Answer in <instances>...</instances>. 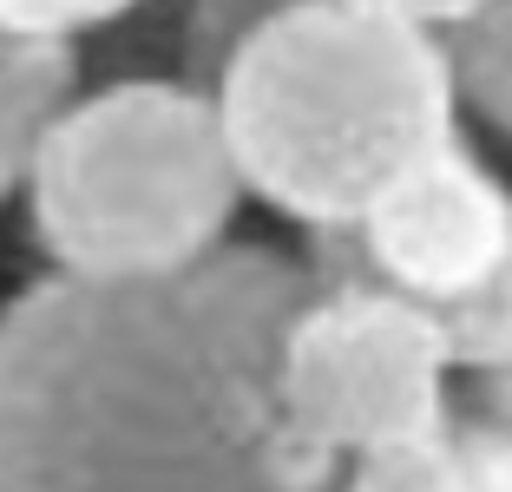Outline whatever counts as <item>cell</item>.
<instances>
[{"label": "cell", "mask_w": 512, "mask_h": 492, "mask_svg": "<svg viewBox=\"0 0 512 492\" xmlns=\"http://www.w3.org/2000/svg\"><path fill=\"white\" fill-rule=\"evenodd\" d=\"M309 263L230 243L151 289L27 283L0 309V492H342L283 407Z\"/></svg>", "instance_id": "obj_1"}, {"label": "cell", "mask_w": 512, "mask_h": 492, "mask_svg": "<svg viewBox=\"0 0 512 492\" xmlns=\"http://www.w3.org/2000/svg\"><path fill=\"white\" fill-rule=\"evenodd\" d=\"M243 191L302 237L355 230L394 178L460 145L453 46L368 0H302L217 73Z\"/></svg>", "instance_id": "obj_2"}, {"label": "cell", "mask_w": 512, "mask_h": 492, "mask_svg": "<svg viewBox=\"0 0 512 492\" xmlns=\"http://www.w3.org/2000/svg\"><path fill=\"white\" fill-rule=\"evenodd\" d=\"M27 224L46 276L92 289H151L230 250L243 171L217 92L178 73L86 86L27 164Z\"/></svg>", "instance_id": "obj_3"}, {"label": "cell", "mask_w": 512, "mask_h": 492, "mask_svg": "<svg viewBox=\"0 0 512 492\" xmlns=\"http://www.w3.org/2000/svg\"><path fill=\"white\" fill-rule=\"evenodd\" d=\"M283 407L335 466L434 440L460 414L434 309L368 276H316V302L283 342Z\"/></svg>", "instance_id": "obj_4"}, {"label": "cell", "mask_w": 512, "mask_h": 492, "mask_svg": "<svg viewBox=\"0 0 512 492\" xmlns=\"http://www.w3.org/2000/svg\"><path fill=\"white\" fill-rule=\"evenodd\" d=\"M316 276H368L394 296L447 309L512 263V184L460 138L375 197L355 230L309 237Z\"/></svg>", "instance_id": "obj_5"}, {"label": "cell", "mask_w": 512, "mask_h": 492, "mask_svg": "<svg viewBox=\"0 0 512 492\" xmlns=\"http://www.w3.org/2000/svg\"><path fill=\"white\" fill-rule=\"evenodd\" d=\"M342 492H512V427L460 407L434 440L348 466Z\"/></svg>", "instance_id": "obj_6"}, {"label": "cell", "mask_w": 512, "mask_h": 492, "mask_svg": "<svg viewBox=\"0 0 512 492\" xmlns=\"http://www.w3.org/2000/svg\"><path fill=\"white\" fill-rule=\"evenodd\" d=\"M86 92V66L79 53L60 46H27L0 33V204L27 184V164L40 138L53 132L66 105Z\"/></svg>", "instance_id": "obj_7"}, {"label": "cell", "mask_w": 512, "mask_h": 492, "mask_svg": "<svg viewBox=\"0 0 512 492\" xmlns=\"http://www.w3.org/2000/svg\"><path fill=\"white\" fill-rule=\"evenodd\" d=\"M440 335H447V355H453V374L460 381H499L512 374V263L499 269L493 283H480L473 296L434 309Z\"/></svg>", "instance_id": "obj_8"}, {"label": "cell", "mask_w": 512, "mask_h": 492, "mask_svg": "<svg viewBox=\"0 0 512 492\" xmlns=\"http://www.w3.org/2000/svg\"><path fill=\"white\" fill-rule=\"evenodd\" d=\"M447 46L467 112H480L499 138H512V0H486V14Z\"/></svg>", "instance_id": "obj_9"}, {"label": "cell", "mask_w": 512, "mask_h": 492, "mask_svg": "<svg viewBox=\"0 0 512 492\" xmlns=\"http://www.w3.org/2000/svg\"><path fill=\"white\" fill-rule=\"evenodd\" d=\"M151 0H0V33L27 46H60L79 53V40L125 27L132 14H145Z\"/></svg>", "instance_id": "obj_10"}, {"label": "cell", "mask_w": 512, "mask_h": 492, "mask_svg": "<svg viewBox=\"0 0 512 492\" xmlns=\"http://www.w3.org/2000/svg\"><path fill=\"white\" fill-rule=\"evenodd\" d=\"M289 7H302V0H191V27H184V66H178V79H191V86L211 92L230 53H237L263 20L289 14Z\"/></svg>", "instance_id": "obj_11"}, {"label": "cell", "mask_w": 512, "mask_h": 492, "mask_svg": "<svg viewBox=\"0 0 512 492\" xmlns=\"http://www.w3.org/2000/svg\"><path fill=\"white\" fill-rule=\"evenodd\" d=\"M368 7H381V14L407 20V27H421V33H440V40L467 33L486 14V0H368Z\"/></svg>", "instance_id": "obj_12"}, {"label": "cell", "mask_w": 512, "mask_h": 492, "mask_svg": "<svg viewBox=\"0 0 512 492\" xmlns=\"http://www.w3.org/2000/svg\"><path fill=\"white\" fill-rule=\"evenodd\" d=\"M467 407H480V414H493V420H506V427H512V374H499V381H480Z\"/></svg>", "instance_id": "obj_13"}]
</instances>
